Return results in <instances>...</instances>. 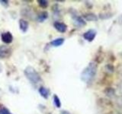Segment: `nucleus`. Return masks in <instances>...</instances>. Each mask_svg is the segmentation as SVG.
Segmentation results:
<instances>
[{"mask_svg":"<svg viewBox=\"0 0 122 114\" xmlns=\"http://www.w3.org/2000/svg\"><path fill=\"white\" fill-rule=\"evenodd\" d=\"M39 93L41 97H43L44 99H47L49 97V91L44 87H41L39 88Z\"/></svg>","mask_w":122,"mask_h":114,"instance_id":"1a4fd4ad","label":"nucleus"},{"mask_svg":"<svg viewBox=\"0 0 122 114\" xmlns=\"http://www.w3.org/2000/svg\"><path fill=\"white\" fill-rule=\"evenodd\" d=\"M10 114H11V113H10Z\"/></svg>","mask_w":122,"mask_h":114,"instance_id":"aec40b11","label":"nucleus"},{"mask_svg":"<svg viewBox=\"0 0 122 114\" xmlns=\"http://www.w3.org/2000/svg\"><path fill=\"white\" fill-rule=\"evenodd\" d=\"M38 3H39L40 6H41L42 8H47L49 5L48 1H46V0H39Z\"/></svg>","mask_w":122,"mask_h":114,"instance_id":"4468645a","label":"nucleus"},{"mask_svg":"<svg viewBox=\"0 0 122 114\" xmlns=\"http://www.w3.org/2000/svg\"><path fill=\"white\" fill-rule=\"evenodd\" d=\"M64 38L63 37H59V38H56V39L53 40V41H51V44L54 47H60L61 45H63L64 43Z\"/></svg>","mask_w":122,"mask_h":114,"instance_id":"6e6552de","label":"nucleus"},{"mask_svg":"<svg viewBox=\"0 0 122 114\" xmlns=\"http://www.w3.org/2000/svg\"><path fill=\"white\" fill-rule=\"evenodd\" d=\"M11 52L12 49L8 46H0V58H9L11 55Z\"/></svg>","mask_w":122,"mask_h":114,"instance_id":"7ed1b4c3","label":"nucleus"},{"mask_svg":"<svg viewBox=\"0 0 122 114\" xmlns=\"http://www.w3.org/2000/svg\"><path fill=\"white\" fill-rule=\"evenodd\" d=\"M25 75L26 78L32 84H38L41 81V78L39 73L36 71V69L32 66H28L25 69Z\"/></svg>","mask_w":122,"mask_h":114,"instance_id":"f03ea898","label":"nucleus"},{"mask_svg":"<svg viewBox=\"0 0 122 114\" xmlns=\"http://www.w3.org/2000/svg\"><path fill=\"white\" fill-rule=\"evenodd\" d=\"M53 27H54L56 30H58L60 33H65L67 30L66 24H65L64 23H62V22H59V21L54 22Z\"/></svg>","mask_w":122,"mask_h":114,"instance_id":"423d86ee","label":"nucleus"},{"mask_svg":"<svg viewBox=\"0 0 122 114\" xmlns=\"http://www.w3.org/2000/svg\"><path fill=\"white\" fill-rule=\"evenodd\" d=\"M19 27H20V30L22 32H27V30L28 29V23L27 21L24 20V19H21L19 21Z\"/></svg>","mask_w":122,"mask_h":114,"instance_id":"0eeeda50","label":"nucleus"},{"mask_svg":"<svg viewBox=\"0 0 122 114\" xmlns=\"http://www.w3.org/2000/svg\"><path fill=\"white\" fill-rule=\"evenodd\" d=\"M0 114H10L9 110L5 107L0 109Z\"/></svg>","mask_w":122,"mask_h":114,"instance_id":"2eb2a0df","label":"nucleus"},{"mask_svg":"<svg viewBox=\"0 0 122 114\" xmlns=\"http://www.w3.org/2000/svg\"><path fill=\"white\" fill-rule=\"evenodd\" d=\"M2 95V90H1V88H0V96Z\"/></svg>","mask_w":122,"mask_h":114,"instance_id":"6ab92c4d","label":"nucleus"},{"mask_svg":"<svg viewBox=\"0 0 122 114\" xmlns=\"http://www.w3.org/2000/svg\"><path fill=\"white\" fill-rule=\"evenodd\" d=\"M85 18L88 21H95L97 19V17L94 14H87L85 15Z\"/></svg>","mask_w":122,"mask_h":114,"instance_id":"ddd939ff","label":"nucleus"},{"mask_svg":"<svg viewBox=\"0 0 122 114\" xmlns=\"http://www.w3.org/2000/svg\"><path fill=\"white\" fill-rule=\"evenodd\" d=\"M53 103H54L55 106H56L57 108L61 107V102H60V100L59 97L57 96L56 94L53 95Z\"/></svg>","mask_w":122,"mask_h":114,"instance_id":"f8f14e48","label":"nucleus"},{"mask_svg":"<svg viewBox=\"0 0 122 114\" xmlns=\"http://www.w3.org/2000/svg\"><path fill=\"white\" fill-rule=\"evenodd\" d=\"M96 33L97 32L95 31V30L91 29L88 30V31H86V33H84L83 37L86 40L89 42H92V41H93V40L95 38V37H96Z\"/></svg>","mask_w":122,"mask_h":114,"instance_id":"20e7f679","label":"nucleus"},{"mask_svg":"<svg viewBox=\"0 0 122 114\" xmlns=\"http://www.w3.org/2000/svg\"><path fill=\"white\" fill-rule=\"evenodd\" d=\"M74 23L77 25V26H82L86 24V22L84 21V20L80 17H76L74 19Z\"/></svg>","mask_w":122,"mask_h":114,"instance_id":"9b49d317","label":"nucleus"},{"mask_svg":"<svg viewBox=\"0 0 122 114\" xmlns=\"http://www.w3.org/2000/svg\"><path fill=\"white\" fill-rule=\"evenodd\" d=\"M97 66L94 62H90L81 73V80L86 83L90 82L96 74Z\"/></svg>","mask_w":122,"mask_h":114,"instance_id":"f257e3e1","label":"nucleus"},{"mask_svg":"<svg viewBox=\"0 0 122 114\" xmlns=\"http://www.w3.org/2000/svg\"><path fill=\"white\" fill-rule=\"evenodd\" d=\"M60 114H70V113H69L68 111H66V110H63V111L61 112V113H60Z\"/></svg>","mask_w":122,"mask_h":114,"instance_id":"f3484780","label":"nucleus"},{"mask_svg":"<svg viewBox=\"0 0 122 114\" xmlns=\"http://www.w3.org/2000/svg\"><path fill=\"white\" fill-rule=\"evenodd\" d=\"M48 18V13L47 11H43L41 12L37 17V21L39 22H44L46 19Z\"/></svg>","mask_w":122,"mask_h":114,"instance_id":"9d476101","label":"nucleus"},{"mask_svg":"<svg viewBox=\"0 0 122 114\" xmlns=\"http://www.w3.org/2000/svg\"><path fill=\"white\" fill-rule=\"evenodd\" d=\"M1 38H2V40L5 43H6V44L11 43V42H12V40H13V36H12V34H11L9 31L2 33Z\"/></svg>","mask_w":122,"mask_h":114,"instance_id":"39448f33","label":"nucleus"},{"mask_svg":"<svg viewBox=\"0 0 122 114\" xmlns=\"http://www.w3.org/2000/svg\"><path fill=\"white\" fill-rule=\"evenodd\" d=\"M1 71H2V65L0 64V72H1Z\"/></svg>","mask_w":122,"mask_h":114,"instance_id":"a211bd4d","label":"nucleus"},{"mask_svg":"<svg viewBox=\"0 0 122 114\" xmlns=\"http://www.w3.org/2000/svg\"><path fill=\"white\" fill-rule=\"evenodd\" d=\"M0 2H1V4H2V5H8V2H8V1H2V0H1V1H0Z\"/></svg>","mask_w":122,"mask_h":114,"instance_id":"dca6fc26","label":"nucleus"}]
</instances>
